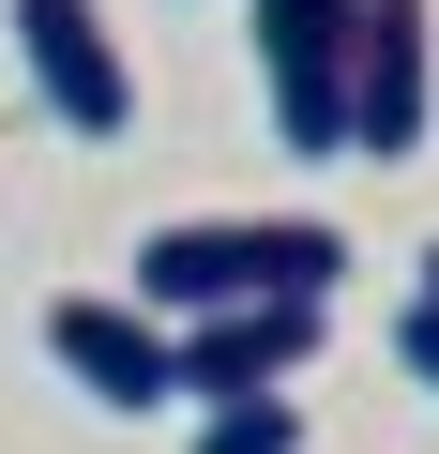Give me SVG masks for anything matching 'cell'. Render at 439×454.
Listing matches in <instances>:
<instances>
[{
  "mask_svg": "<svg viewBox=\"0 0 439 454\" xmlns=\"http://www.w3.org/2000/svg\"><path fill=\"white\" fill-rule=\"evenodd\" d=\"M349 227L318 212H182L137 243V303L152 318H212V303H333Z\"/></svg>",
  "mask_w": 439,
  "mask_h": 454,
  "instance_id": "6da1fadb",
  "label": "cell"
},
{
  "mask_svg": "<svg viewBox=\"0 0 439 454\" xmlns=\"http://www.w3.org/2000/svg\"><path fill=\"white\" fill-rule=\"evenodd\" d=\"M243 16H258L273 137L288 152H349V31H364V0H243Z\"/></svg>",
  "mask_w": 439,
  "mask_h": 454,
  "instance_id": "7a4b0ae2",
  "label": "cell"
},
{
  "mask_svg": "<svg viewBox=\"0 0 439 454\" xmlns=\"http://www.w3.org/2000/svg\"><path fill=\"white\" fill-rule=\"evenodd\" d=\"M333 303H212V318H167V379L182 409H228V394H288L318 364Z\"/></svg>",
  "mask_w": 439,
  "mask_h": 454,
  "instance_id": "3957f363",
  "label": "cell"
},
{
  "mask_svg": "<svg viewBox=\"0 0 439 454\" xmlns=\"http://www.w3.org/2000/svg\"><path fill=\"white\" fill-rule=\"evenodd\" d=\"M424 106H439V16H424V0H364V31H349V152L364 167H409L424 152Z\"/></svg>",
  "mask_w": 439,
  "mask_h": 454,
  "instance_id": "277c9868",
  "label": "cell"
},
{
  "mask_svg": "<svg viewBox=\"0 0 439 454\" xmlns=\"http://www.w3.org/2000/svg\"><path fill=\"white\" fill-rule=\"evenodd\" d=\"M16 61H31V91H46L61 137H122L137 121V61L106 31V0H16Z\"/></svg>",
  "mask_w": 439,
  "mask_h": 454,
  "instance_id": "5b68a950",
  "label": "cell"
},
{
  "mask_svg": "<svg viewBox=\"0 0 439 454\" xmlns=\"http://www.w3.org/2000/svg\"><path fill=\"white\" fill-rule=\"evenodd\" d=\"M46 364L91 394V409H182V379H167V318L152 303H46Z\"/></svg>",
  "mask_w": 439,
  "mask_h": 454,
  "instance_id": "8992f818",
  "label": "cell"
},
{
  "mask_svg": "<svg viewBox=\"0 0 439 454\" xmlns=\"http://www.w3.org/2000/svg\"><path fill=\"white\" fill-rule=\"evenodd\" d=\"M197 454H303V394H228V409H197Z\"/></svg>",
  "mask_w": 439,
  "mask_h": 454,
  "instance_id": "52a82bcc",
  "label": "cell"
},
{
  "mask_svg": "<svg viewBox=\"0 0 439 454\" xmlns=\"http://www.w3.org/2000/svg\"><path fill=\"white\" fill-rule=\"evenodd\" d=\"M394 364H409V379L439 394V303H424V288H409V318H394Z\"/></svg>",
  "mask_w": 439,
  "mask_h": 454,
  "instance_id": "ba28073f",
  "label": "cell"
},
{
  "mask_svg": "<svg viewBox=\"0 0 439 454\" xmlns=\"http://www.w3.org/2000/svg\"><path fill=\"white\" fill-rule=\"evenodd\" d=\"M424 303H439V243H424Z\"/></svg>",
  "mask_w": 439,
  "mask_h": 454,
  "instance_id": "9c48e42d",
  "label": "cell"
}]
</instances>
